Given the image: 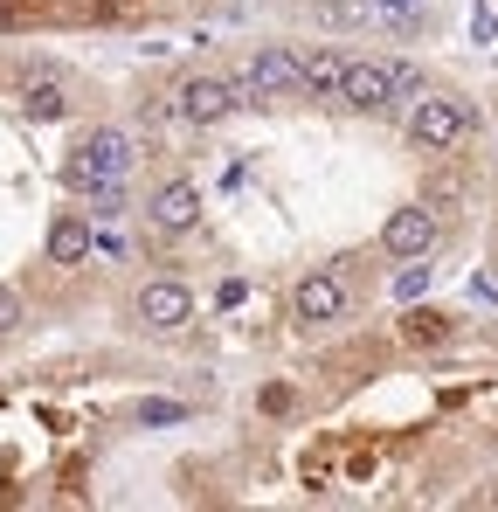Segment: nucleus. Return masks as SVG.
<instances>
[{
  "instance_id": "1a4fd4ad",
  "label": "nucleus",
  "mask_w": 498,
  "mask_h": 512,
  "mask_svg": "<svg viewBox=\"0 0 498 512\" xmlns=\"http://www.w3.org/2000/svg\"><path fill=\"white\" fill-rule=\"evenodd\" d=\"M249 84L256 90H298L305 84V63H298L291 49H263V56L249 63Z\"/></svg>"
},
{
  "instance_id": "2eb2a0df",
  "label": "nucleus",
  "mask_w": 498,
  "mask_h": 512,
  "mask_svg": "<svg viewBox=\"0 0 498 512\" xmlns=\"http://www.w3.org/2000/svg\"><path fill=\"white\" fill-rule=\"evenodd\" d=\"M429 291V263H409L402 277H395V298H422Z\"/></svg>"
},
{
  "instance_id": "f257e3e1",
  "label": "nucleus",
  "mask_w": 498,
  "mask_h": 512,
  "mask_svg": "<svg viewBox=\"0 0 498 512\" xmlns=\"http://www.w3.org/2000/svg\"><path fill=\"white\" fill-rule=\"evenodd\" d=\"M125 173H132V139L104 125V132H90V139H83V153H77V167H70V180H77V187H118Z\"/></svg>"
},
{
  "instance_id": "412c9836",
  "label": "nucleus",
  "mask_w": 498,
  "mask_h": 512,
  "mask_svg": "<svg viewBox=\"0 0 498 512\" xmlns=\"http://www.w3.org/2000/svg\"><path fill=\"white\" fill-rule=\"evenodd\" d=\"M374 7H388V14H409L415 0H374Z\"/></svg>"
},
{
  "instance_id": "f03ea898",
  "label": "nucleus",
  "mask_w": 498,
  "mask_h": 512,
  "mask_svg": "<svg viewBox=\"0 0 498 512\" xmlns=\"http://www.w3.org/2000/svg\"><path fill=\"white\" fill-rule=\"evenodd\" d=\"M180 97V118H194V125H215V118H229L236 104H249V97H263V90L249 84H215V77H194V84H180L173 90Z\"/></svg>"
},
{
  "instance_id": "f8f14e48",
  "label": "nucleus",
  "mask_w": 498,
  "mask_h": 512,
  "mask_svg": "<svg viewBox=\"0 0 498 512\" xmlns=\"http://www.w3.org/2000/svg\"><path fill=\"white\" fill-rule=\"evenodd\" d=\"M367 14H374V0H319L312 21H326V28H353V21H367Z\"/></svg>"
},
{
  "instance_id": "6e6552de",
  "label": "nucleus",
  "mask_w": 498,
  "mask_h": 512,
  "mask_svg": "<svg viewBox=\"0 0 498 512\" xmlns=\"http://www.w3.org/2000/svg\"><path fill=\"white\" fill-rule=\"evenodd\" d=\"M153 222H160V229H173V236H180V229H194V222H201V187L166 180L160 194H153Z\"/></svg>"
},
{
  "instance_id": "20e7f679",
  "label": "nucleus",
  "mask_w": 498,
  "mask_h": 512,
  "mask_svg": "<svg viewBox=\"0 0 498 512\" xmlns=\"http://www.w3.org/2000/svg\"><path fill=\"white\" fill-rule=\"evenodd\" d=\"M139 319H146L153 333H180V326L194 319V291H187V284H173V277L146 284V291H139Z\"/></svg>"
},
{
  "instance_id": "dca6fc26",
  "label": "nucleus",
  "mask_w": 498,
  "mask_h": 512,
  "mask_svg": "<svg viewBox=\"0 0 498 512\" xmlns=\"http://www.w3.org/2000/svg\"><path fill=\"white\" fill-rule=\"evenodd\" d=\"M498 35V14L492 7H478V14H471V42H492Z\"/></svg>"
},
{
  "instance_id": "423d86ee",
  "label": "nucleus",
  "mask_w": 498,
  "mask_h": 512,
  "mask_svg": "<svg viewBox=\"0 0 498 512\" xmlns=\"http://www.w3.org/2000/svg\"><path fill=\"white\" fill-rule=\"evenodd\" d=\"M346 312V291H339V277H305L298 291H291V319L298 326H326Z\"/></svg>"
},
{
  "instance_id": "f3484780",
  "label": "nucleus",
  "mask_w": 498,
  "mask_h": 512,
  "mask_svg": "<svg viewBox=\"0 0 498 512\" xmlns=\"http://www.w3.org/2000/svg\"><path fill=\"white\" fill-rule=\"evenodd\" d=\"M139 416H146V423H180V416H187V409H180V402H146V409H139Z\"/></svg>"
},
{
  "instance_id": "0eeeda50",
  "label": "nucleus",
  "mask_w": 498,
  "mask_h": 512,
  "mask_svg": "<svg viewBox=\"0 0 498 512\" xmlns=\"http://www.w3.org/2000/svg\"><path fill=\"white\" fill-rule=\"evenodd\" d=\"M339 97L360 104V111H388V104H395V70H388V63H353Z\"/></svg>"
},
{
  "instance_id": "a211bd4d",
  "label": "nucleus",
  "mask_w": 498,
  "mask_h": 512,
  "mask_svg": "<svg viewBox=\"0 0 498 512\" xmlns=\"http://www.w3.org/2000/svg\"><path fill=\"white\" fill-rule=\"evenodd\" d=\"M14 319H21V298H14V291H0V333H14Z\"/></svg>"
},
{
  "instance_id": "7ed1b4c3",
  "label": "nucleus",
  "mask_w": 498,
  "mask_h": 512,
  "mask_svg": "<svg viewBox=\"0 0 498 512\" xmlns=\"http://www.w3.org/2000/svg\"><path fill=\"white\" fill-rule=\"evenodd\" d=\"M464 104H450V97H415V118H409V132H415V146H429V153H443V146H457L464 139Z\"/></svg>"
},
{
  "instance_id": "ddd939ff",
  "label": "nucleus",
  "mask_w": 498,
  "mask_h": 512,
  "mask_svg": "<svg viewBox=\"0 0 498 512\" xmlns=\"http://www.w3.org/2000/svg\"><path fill=\"white\" fill-rule=\"evenodd\" d=\"M402 333H409L415 346H436V340H443V333H450V326H443L436 312H415V319H409V326H402Z\"/></svg>"
},
{
  "instance_id": "39448f33",
  "label": "nucleus",
  "mask_w": 498,
  "mask_h": 512,
  "mask_svg": "<svg viewBox=\"0 0 498 512\" xmlns=\"http://www.w3.org/2000/svg\"><path fill=\"white\" fill-rule=\"evenodd\" d=\"M381 243H388V256H429V243H436V215H429V208H395L388 229H381Z\"/></svg>"
},
{
  "instance_id": "aec40b11",
  "label": "nucleus",
  "mask_w": 498,
  "mask_h": 512,
  "mask_svg": "<svg viewBox=\"0 0 498 512\" xmlns=\"http://www.w3.org/2000/svg\"><path fill=\"white\" fill-rule=\"evenodd\" d=\"M471 298H478V305H498V284L492 277H471Z\"/></svg>"
},
{
  "instance_id": "9b49d317",
  "label": "nucleus",
  "mask_w": 498,
  "mask_h": 512,
  "mask_svg": "<svg viewBox=\"0 0 498 512\" xmlns=\"http://www.w3.org/2000/svg\"><path fill=\"white\" fill-rule=\"evenodd\" d=\"M90 256V229L83 222H56L49 229V263H83Z\"/></svg>"
},
{
  "instance_id": "9d476101",
  "label": "nucleus",
  "mask_w": 498,
  "mask_h": 512,
  "mask_svg": "<svg viewBox=\"0 0 498 512\" xmlns=\"http://www.w3.org/2000/svg\"><path fill=\"white\" fill-rule=\"evenodd\" d=\"M346 70H353V63H346L339 49H319V56H305V84H312V90H346Z\"/></svg>"
},
{
  "instance_id": "4468645a",
  "label": "nucleus",
  "mask_w": 498,
  "mask_h": 512,
  "mask_svg": "<svg viewBox=\"0 0 498 512\" xmlns=\"http://www.w3.org/2000/svg\"><path fill=\"white\" fill-rule=\"evenodd\" d=\"M28 111H35V118H63V97H56L49 84H35V77H28Z\"/></svg>"
},
{
  "instance_id": "6ab92c4d",
  "label": "nucleus",
  "mask_w": 498,
  "mask_h": 512,
  "mask_svg": "<svg viewBox=\"0 0 498 512\" xmlns=\"http://www.w3.org/2000/svg\"><path fill=\"white\" fill-rule=\"evenodd\" d=\"M395 97H422V77L415 70H395Z\"/></svg>"
}]
</instances>
